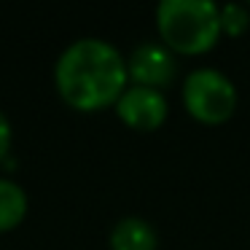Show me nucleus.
<instances>
[{"label":"nucleus","instance_id":"f257e3e1","mask_svg":"<svg viewBox=\"0 0 250 250\" xmlns=\"http://www.w3.org/2000/svg\"><path fill=\"white\" fill-rule=\"evenodd\" d=\"M60 94L78 110L116 103L126 89V60L105 38H78L60 54L54 67Z\"/></svg>","mask_w":250,"mask_h":250},{"label":"nucleus","instance_id":"f03ea898","mask_svg":"<svg viewBox=\"0 0 250 250\" xmlns=\"http://www.w3.org/2000/svg\"><path fill=\"white\" fill-rule=\"evenodd\" d=\"M156 27L164 46L178 54L210 51L221 38V6L212 0H162Z\"/></svg>","mask_w":250,"mask_h":250},{"label":"nucleus","instance_id":"7ed1b4c3","mask_svg":"<svg viewBox=\"0 0 250 250\" xmlns=\"http://www.w3.org/2000/svg\"><path fill=\"white\" fill-rule=\"evenodd\" d=\"M237 86L215 67H194L183 78V105L202 124H223L237 110Z\"/></svg>","mask_w":250,"mask_h":250},{"label":"nucleus","instance_id":"20e7f679","mask_svg":"<svg viewBox=\"0 0 250 250\" xmlns=\"http://www.w3.org/2000/svg\"><path fill=\"white\" fill-rule=\"evenodd\" d=\"M126 73L137 86L164 89L178 76V60H175V51L167 49L164 43L143 41L140 46L132 49L129 60H126Z\"/></svg>","mask_w":250,"mask_h":250},{"label":"nucleus","instance_id":"39448f33","mask_svg":"<svg viewBox=\"0 0 250 250\" xmlns=\"http://www.w3.org/2000/svg\"><path fill=\"white\" fill-rule=\"evenodd\" d=\"M167 97L162 89H151V86H126L121 92V97L116 100V113L121 116L124 124H129L132 129H143L151 132L156 126L164 124L167 119Z\"/></svg>","mask_w":250,"mask_h":250},{"label":"nucleus","instance_id":"423d86ee","mask_svg":"<svg viewBox=\"0 0 250 250\" xmlns=\"http://www.w3.org/2000/svg\"><path fill=\"white\" fill-rule=\"evenodd\" d=\"M159 234L140 215H124L110 229V250H156Z\"/></svg>","mask_w":250,"mask_h":250},{"label":"nucleus","instance_id":"0eeeda50","mask_svg":"<svg viewBox=\"0 0 250 250\" xmlns=\"http://www.w3.org/2000/svg\"><path fill=\"white\" fill-rule=\"evenodd\" d=\"M27 212V194L11 178L0 175V229H11Z\"/></svg>","mask_w":250,"mask_h":250},{"label":"nucleus","instance_id":"6e6552de","mask_svg":"<svg viewBox=\"0 0 250 250\" xmlns=\"http://www.w3.org/2000/svg\"><path fill=\"white\" fill-rule=\"evenodd\" d=\"M250 27V14L245 3H226L221 6V30L231 38H239Z\"/></svg>","mask_w":250,"mask_h":250},{"label":"nucleus","instance_id":"1a4fd4ad","mask_svg":"<svg viewBox=\"0 0 250 250\" xmlns=\"http://www.w3.org/2000/svg\"><path fill=\"white\" fill-rule=\"evenodd\" d=\"M8 146H11V121L0 110V159L8 153Z\"/></svg>","mask_w":250,"mask_h":250}]
</instances>
